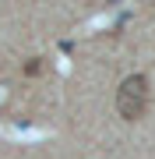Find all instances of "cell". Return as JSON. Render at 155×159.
<instances>
[{"instance_id":"6da1fadb","label":"cell","mask_w":155,"mask_h":159,"mask_svg":"<svg viewBox=\"0 0 155 159\" xmlns=\"http://www.w3.org/2000/svg\"><path fill=\"white\" fill-rule=\"evenodd\" d=\"M148 110V78L144 74H131L116 89V113L123 120H141Z\"/></svg>"}]
</instances>
